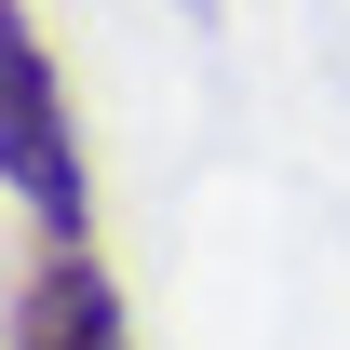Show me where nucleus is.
<instances>
[{
    "instance_id": "1",
    "label": "nucleus",
    "mask_w": 350,
    "mask_h": 350,
    "mask_svg": "<svg viewBox=\"0 0 350 350\" xmlns=\"http://www.w3.org/2000/svg\"><path fill=\"white\" fill-rule=\"evenodd\" d=\"M0 189L54 229V243H81L94 189H81V135H68V81H54L41 27H27V0H0Z\"/></svg>"
},
{
    "instance_id": "2",
    "label": "nucleus",
    "mask_w": 350,
    "mask_h": 350,
    "mask_svg": "<svg viewBox=\"0 0 350 350\" xmlns=\"http://www.w3.org/2000/svg\"><path fill=\"white\" fill-rule=\"evenodd\" d=\"M0 350H135V323H122V283L81 256V243H54L27 283H14V337Z\"/></svg>"
}]
</instances>
